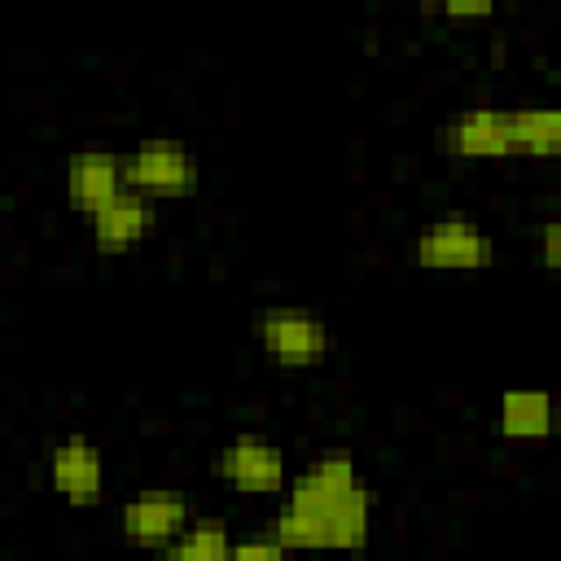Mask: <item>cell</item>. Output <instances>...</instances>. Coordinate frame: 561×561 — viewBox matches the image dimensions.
Wrapping results in <instances>:
<instances>
[{
    "label": "cell",
    "instance_id": "cell-1",
    "mask_svg": "<svg viewBox=\"0 0 561 561\" xmlns=\"http://www.w3.org/2000/svg\"><path fill=\"white\" fill-rule=\"evenodd\" d=\"M267 530L289 548H364L373 535V491L351 451H324L285 482V508Z\"/></svg>",
    "mask_w": 561,
    "mask_h": 561
},
{
    "label": "cell",
    "instance_id": "cell-2",
    "mask_svg": "<svg viewBox=\"0 0 561 561\" xmlns=\"http://www.w3.org/2000/svg\"><path fill=\"white\" fill-rule=\"evenodd\" d=\"M254 337L276 368H320L333 351L329 320L298 302H272L254 316Z\"/></svg>",
    "mask_w": 561,
    "mask_h": 561
},
{
    "label": "cell",
    "instance_id": "cell-3",
    "mask_svg": "<svg viewBox=\"0 0 561 561\" xmlns=\"http://www.w3.org/2000/svg\"><path fill=\"white\" fill-rule=\"evenodd\" d=\"M123 184L153 202H184L202 184V162L184 140L153 136L123 153Z\"/></svg>",
    "mask_w": 561,
    "mask_h": 561
},
{
    "label": "cell",
    "instance_id": "cell-4",
    "mask_svg": "<svg viewBox=\"0 0 561 561\" xmlns=\"http://www.w3.org/2000/svg\"><path fill=\"white\" fill-rule=\"evenodd\" d=\"M412 263L416 267H438V272H473V267H491L495 263V241L491 232L469 219V215H443L434 224H425L412 237Z\"/></svg>",
    "mask_w": 561,
    "mask_h": 561
},
{
    "label": "cell",
    "instance_id": "cell-5",
    "mask_svg": "<svg viewBox=\"0 0 561 561\" xmlns=\"http://www.w3.org/2000/svg\"><path fill=\"white\" fill-rule=\"evenodd\" d=\"M215 473L241 495H280L289 482V460L285 447L263 434H232L215 456Z\"/></svg>",
    "mask_w": 561,
    "mask_h": 561
},
{
    "label": "cell",
    "instance_id": "cell-6",
    "mask_svg": "<svg viewBox=\"0 0 561 561\" xmlns=\"http://www.w3.org/2000/svg\"><path fill=\"white\" fill-rule=\"evenodd\" d=\"M438 149L447 158L465 162H491V158H517V131H513V110L504 105H469L451 114L438 131Z\"/></svg>",
    "mask_w": 561,
    "mask_h": 561
},
{
    "label": "cell",
    "instance_id": "cell-7",
    "mask_svg": "<svg viewBox=\"0 0 561 561\" xmlns=\"http://www.w3.org/2000/svg\"><path fill=\"white\" fill-rule=\"evenodd\" d=\"M158 219H162L158 202L123 184L110 202H101L88 215V232H92V245L101 254H127V250H136L140 241H149L158 232Z\"/></svg>",
    "mask_w": 561,
    "mask_h": 561
},
{
    "label": "cell",
    "instance_id": "cell-8",
    "mask_svg": "<svg viewBox=\"0 0 561 561\" xmlns=\"http://www.w3.org/2000/svg\"><path fill=\"white\" fill-rule=\"evenodd\" d=\"M48 486L70 508H92L105 495V456L88 434H66L48 451Z\"/></svg>",
    "mask_w": 561,
    "mask_h": 561
},
{
    "label": "cell",
    "instance_id": "cell-9",
    "mask_svg": "<svg viewBox=\"0 0 561 561\" xmlns=\"http://www.w3.org/2000/svg\"><path fill=\"white\" fill-rule=\"evenodd\" d=\"M188 517L193 508L180 491H145L118 508V535L136 548H167L184 530Z\"/></svg>",
    "mask_w": 561,
    "mask_h": 561
},
{
    "label": "cell",
    "instance_id": "cell-10",
    "mask_svg": "<svg viewBox=\"0 0 561 561\" xmlns=\"http://www.w3.org/2000/svg\"><path fill=\"white\" fill-rule=\"evenodd\" d=\"M123 188V153L110 149H79L66 162V197L88 219L101 202H110Z\"/></svg>",
    "mask_w": 561,
    "mask_h": 561
},
{
    "label": "cell",
    "instance_id": "cell-11",
    "mask_svg": "<svg viewBox=\"0 0 561 561\" xmlns=\"http://www.w3.org/2000/svg\"><path fill=\"white\" fill-rule=\"evenodd\" d=\"M495 425L508 443H535V438H548L552 430V399L548 390H504L500 394V408H495Z\"/></svg>",
    "mask_w": 561,
    "mask_h": 561
},
{
    "label": "cell",
    "instance_id": "cell-12",
    "mask_svg": "<svg viewBox=\"0 0 561 561\" xmlns=\"http://www.w3.org/2000/svg\"><path fill=\"white\" fill-rule=\"evenodd\" d=\"M171 561H228L232 535L224 517H188L184 530L162 548Z\"/></svg>",
    "mask_w": 561,
    "mask_h": 561
},
{
    "label": "cell",
    "instance_id": "cell-13",
    "mask_svg": "<svg viewBox=\"0 0 561 561\" xmlns=\"http://www.w3.org/2000/svg\"><path fill=\"white\" fill-rule=\"evenodd\" d=\"M517 158H557L561 153V114L552 105H513Z\"/></svg>",
    "mask_w": 561,
    "mask_h": 561
},
{
    "label": "cell",
    "instance_id": "cell-14",
    "mask_svg": "<svg viewBox=\"0 0 561 561\" xmlns=\"http://www.w3.org/2000/svg\"><path fill=\"white\" fill-rule=\"evenodd\" d=\"M289 548L267 530L263 539H232V552H228V561H276V557H285Z\"/></svg>",
    "mask_w": 561,
    "mask_h": 561
},
{
    "label": "cell",
    "instance_id": "cell-15",
    "mask_svg": "<svg viewBox=\"0 0 561 561\" xmlns=\"http://www.w3.org/2000/svg\"><path fill=\"white\" fill-rule=\"evenodd\" d=\"M434 4L451 22H473V18H491L495 13V0H434Z\"/></svg>",
    "mask_w": 561,
    "mask_h": 561
},
{
    "label": "cell",
    "instance_id": "cell-16",
    "mask_svg": "<svg viewBox=\"0 0 561 561\" xmlns=\"http://www.w3.org/2000/svg\"><path fill=\"white\" fill-rule=\"evenodd\" d=\"M539 259H543L548 272L561 263V224L557 219H543L539 224Z\"/></svg>",
    "mask_w": 561,
    "mask_h": 561
}]
</instances>
